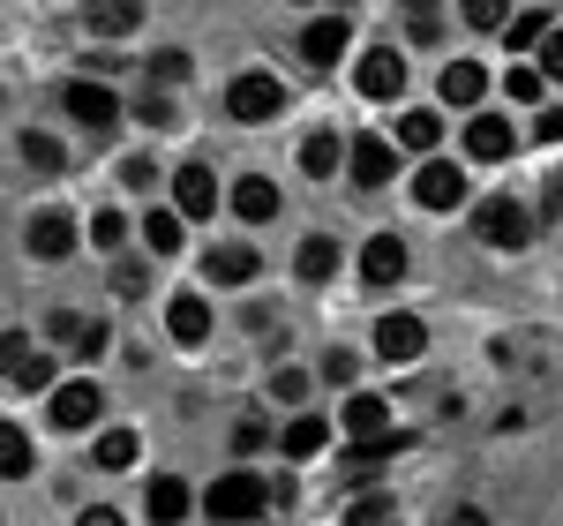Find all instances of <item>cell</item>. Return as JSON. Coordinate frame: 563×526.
<instances>
[{
    "mask_svg": "<svg viewBox=\"0 0 563 526\" xmlns=\"http://www.w3.org/2000/svg\"><path fill=\"white\" fill-rule=\"evenodd\" d=\"M413 196H421L429 211H459V204H466V174H459L451 158H429V166L413 174Z\"/></svg>",
    "mask_w": 563,
    "mask_h": 526,
    "instance_id": "ba28073f",
    "label": "cell"
},
{
    "mask_svg": "<svg viewBox=\"0 0 563 526\" xmlns=\"http://www.w3.org/2000/svg\"><path fill=\"white\" fill-rule=\"evenodd\" d=\"M406 443H413L406 429H390V437H376V443H346V459H339V467H346V482H376Z\"/></svg>",
    "mask_w": 563,
    "mask_h": 526,
    "instance_id": "8fae6325",
    "label": "cell"
},
{
    "mask_svg": "<svg viewBox=\"0 0 563 526\" xmlns=\"http://www.w3.org/2000/svg\"><path fill=\"white\" fill-rule=\"evenodd\" d=\"M346 158H353V143H346L339 129H308V135H301V174H308V180H331Z\"/></svg>",
    "mask_w": 563,
    "mask_h": 526,
    "instance_id": "7c38bea8",
    "label": "cell"
},
{
    "mask_svg": "<svg viewBox=\"0 0 563 526\" xmlns=\"http://www.w3.org/2000/svg\"><path fill=\"white\" fill-rule=\"evenodd\" d=\"M541 143H563V106H541V121H533Z\"/></svg>",
    "mask_w": 563,
    "mask_h": 526,
    "instance_id": "7bdbcfd3",
    "label": "cell"
},
{
    "mask_svg": "<svg viewBox=\"0 0 563 526\" xmlns=\"http://www.w3.org/2000/svg\"><path fill=\"white\" fill-rule=\"evenodd\" d=\"M218 204H233V196L218 188L211 166H180V174H174V211H180V219H211Z\"/></svg>",
    "mask_w": 563,
    "mask_h": 526,
    "instance_id": "5b68a950",
    "label": "cell"
},
{
    "mask_svg": "<svg viewBox=\"0 0 563 526\" xmlns=\"http://www.w3.org/2000/svg\"><path fill=\"white\" fill-rule=\"evenodd\" d=\"M135 121L143 129H174V98H135Z\"/></svg>",
    "mask_w": 563,
    "mask_h": 526,
    "instance_id": "8d00e7d4",
    "label": "cell"
},
{
    "mask_svg": "<svg viewBox=\"0 0 563 526\" xmlns=\"http://www.w3.org/2000/svg\"><path fill=\"white\" fill-rule=\"evenodd\" d=\"M361 278H368V286H390V278H406V241H398V233H376V241L361 249Z\"/></svg>",
    "mask_w": 563,
    "mask_h": 526,
    "instance_id": "ac0fdd59",
    "label": "cell"
},
{
    "mask_svg": "<svg viewBox=\"0 0 563 526\" xmlns=\"http://www.w3.org/2000/svg\"><path fill=\"white\" fill-rule=\"evenodd\" d=\"M84 23H90V31H98V39H129V31H135V23H143V15H135L129 0H113V8H90Z\"/></svg>",
    "mask_w": 563,
    "mask_h": 526,
    "instance_id": "4dcf8cb0",
    "label": "cell"
},
{
    "mask_svg": "<svg viewBox=\"0 0 563 526\" xmlns=\"http://www.w3.org/2000/svg\"><path fill=\"white\" fill-rule=\"evenodd\" d=\"M53 339H60L68 353H84V361H98L113 331H106V324H84V316H68V308H60V316H53Z\"/></svg>",
    "mask_w": 563,
    "mask_h": 526,
    "instance_id": "7402d4cb",
    "label": "cell"
},
{
    "mask_svg": "<svg viewBox=\"0 0 563 526\" xmlns=\"http://www.w3.org/2000/svg\"><path fill=\"white\" fill-rule=\"evenodd\" d=\"M421 347H429V324L421 316H384L376 324V353L384 361H421Z\"/></svg>",
    "mask_w": 563,
    "mask_h": 526,
    "instance_id": "5bb4252c",
    "label": "cell"
},
{
    "mask_svg": "<svg viewBox=\"0 0 563 526\" xmlns=\"http://www.w3.org/2000/svg\"><path fill=\"white\" fill-rule=\"evenodd\" d=\"M271 398H286V406L308 398V376H301V369H278V376H271Z\"/></svg>",
    "mask_w": 563,
    "mask_h": 526,
    "instance_id": "ab89813d",
    "label": "cell"
},
{
    "mask_svg": "<svg viewBox=\"0 0 563 526\" xmlns=\"http://www.w3.org/2000/svg\"><path fill=\"white\" fill-rule=\"evenodd\" d=\"M353 84H361V98H376V106H390V98L406 90V61H398L390 45H376V53H361V68H353Z\"/></svg>",
    "mask_w": 563,
    "mask_h": 526,
    "instance_id": "8992f818",
    "label": "cell"
},
{
    "mask_svg": "<svg viewBox=\"0 0 563 526\" xmlns=\"http://www.w3.org/2000/svg\"><path fill=\"white\" fill-rule=\"evenodd\" d=\"M203 512H211V519H225V526H249V519H263V512H271V489H263L256 474H218V482L203 489Z\"/></svg>",
    "mask_w": 563,
    "mask_h": 526,
    "instance_id": "6da1fadb",
    "label": "cell"
},
{
    "mask_svg": "<svg viewBox=\"0 0 563 526\" xmlns=\"http://www.w3.org/2000/svg\"><path fill=\"white\" fill-rule=\"evenodd\" d=\"M541 76H549V84H563V31L541 45Z\"/></svg>",
    "mask_w": 563,
    "mask_h": 526,
    "instance_id": "ee69618b",
    "label": "cell"
},
{
    "mask_svg": "<svg viewBox=\"0 0 563 526\" xmlns=\"http://www.w3.org/2000/svg\"><path fill=\"white\" fill-rule=\"evenodd\" d=\"M129 241V219L121 211H90V249H121Z\"/></svg>",
    "mask_w": 563,
    "mask_h": 526,
    "instance_id": "836d02e7",
    "label": "cell"
},
{
    "mask_svg": "<svg viewBox=\"0 0 563 526\" xmlns=\"http://www.w3.org/2000/svg\"><path fill=\"white\" fill-rule=\"evenodd\" d=\"M549 211H556V219H563V166H556V174H549Z\"/></svg>",
    "mask_w": 563,
    "mask_h": 526,
    "instance_id": "c3c4849f",
    "label": "cell"
},
{
    "mask_svg": "<svg viewBox=\"0 0 563 526\" xmlns=\"http://www.w3.org/2000/svg\"><path fill=\"white\" fill-rule=\"evenodd\" d=\"M233 211H241L249 226L278 219V180H263V174H241V180H233Z\"/></svg>",
    "mask_w": 563,
    "mask_h": 526,
    "instance_id": "ffe728a7",
    "label": "cell"
},
{
    "mask_svg": "<svg viewBox=\"0 0 563 526\" xmlns=\"http://www.w3.org/2000/svg\"><path fill=\"white\" fill-rule=\"evenodd\" d=\"M323 443H331V429H323V421H316V414H301V421H294V429H286V459H316V451H323Z\"/></svg>",
    "mask_w": 563,
    "mask_h": 526,
    "instance_id": "1f68e13d",
    "label": "cell"
},
{
    "mask_svg": "<svg viewBox=\"0 0 563 526\" xmlns=\"http://www.w3.org/2000/svg\"><path fill=\"white\" fill-rule=\"evenodd\" d=\"M98 406H106V392H98V384H60V392H53V429H90V421H98Z\"/></svg>",
    "mask_w": 563,
    "mask_h": 526,
    "instance_id": "9a60e30c",
    "label": "cell"
},
{
    "mask_svg": "<svg viewBox=\"0 0 563 526\" xmlns=\"http://www.w3.org/2000/svg\"><path fill=\"white\" fill-rule=\"evenodd\" d=\"M203 278H211V286H249V278H256V249H249V241H211V249H203Z\"/></svg>",
    "mask_w": 563,
    "mask_h": 526,
    "instance_id": "30bf717a",
    "label": "cell"
},
{
    "mask_svg": "<svg viewBox=\"0 0 563 526\" xmlns=\"http://www.w3.org/2000/svg\"><path fill=\"white\" fill-rule=\"evenodd\" d=\"M31 467H38V451H31V437L8 421V429H0V474H8V482H23Z\"/></svg>",
    "mask_w": 563,
    "mask_h": 526,
    "instance_id": "4316f807",
    "label": "cell"
},
{
    "mask_svg": "<svg viewBox=\"0 0 563 526\" xmlns=\"http://www.w3.org/2000/svg\"><path fill=\"white\" fill-rule=\"evenodd\" d=\"M8 384L15 392H45L53 384V361L38 347H23V331H8Z\"/></svg>",
    "mask_w": 563,
    "mask_h": 526,
    "instance_id": "e0dca14e",
    "label": "cell"
},
{
    "mask_svg": "<svg viewBox=\"0 0 563 526\" xmlns=\"http://www.w3.org/2000/svg\"><path fill=\"white\" fill-rule=\"evenodd\" d=\"M323 376H331V384H353V353L339 347V353H331V361H323Z\"/></svg>",
    "mask_w": 563,
    "mask_h": 526,
    "instance_id": "bcb514c9",
    "label": "cell"
},
{
    "mask_svg": "<svg viewBox=\"0 0 563 526\" xmlns=\"http://www.w3.org/2000/svg\"><path fill=\"white\" fill-rule=\"evenodd\" d=\"M443 526H459V519H443Z\"/></svg>",
    "mask_w": 563,
    "mask_h": 526,
    "instance_id": "681fc988",
    "label": "cell"
},
{
    "mask_svg": "<svg viewBox=\"0 0 563 526\" xmlns=\"http://www.w3.org/2000/svg\"><path fill=\"white\" fill-rule=\"evenodd\" d=\"M151 76H158V84H180V76H188V53H158Z\"/></svg>",
    "mask_w": 563,
    "mask_h": 526,
    "instance_id": "b9f144b4",
    "label": "cell"
},
{
    "mask_svg": "<svg viewBox=\"0 0 563 526\" xmlns=\"http://www.w3.org/2000/svg\"><path fill=\"white\" fill-rule=\"evenodd\" d=\"M398 143L406 151H435L443 143V121H435L429 106H413V113H398Z\"/></svg>",
    "mask_w": 563,
    "mask_h": 526,
    "instance_id": "484cf974",
    "label": "cell"
},
{
    "mask_svg": "<svg viewBox=\"0 0 563 526\" xmlns=\"http://www.w3.org/2000/svg\"><path fill=\"white\" fill-rule=\"evenodd\" d=\"M166 331H174L180 347H203V339H211V302H203V294H174V302H166Z\"/></svg>",
    "mask_w": 563,
    "mask_h": 526,
    "instance_id": "2e32d148",
    "label": "cell"
},
{
    "mask_svg": "<svg viewBox=\"0 0 563 526\" xmlns=\"http://www.w3.org/2000/svg\"><path fill=\"white\" fill-rule=\"evenodd\" d=\"M466 23L474 31H511V8L504 0H466Z\"/></svg>",
    "mask_w": 563,
    "mask_h": 526,
    "instance_id": "e575fe53",
    "label": "cell"
},
{
    "mask_svg": "<svg viewBox=\"0 0 563 526\" xmlns=\"http://www.w3.org/2000/svg\"><path fill=\"white\" fill-rule=\"evenodd\" d=\"M481 90H488V68H481V61H451L443 84H435V98H451V106H481Z\"/></svg>",
    "mask_w": 563,
    "mask_h": 526,
    "instance_id": "603a6c76",
    "label": "cell"
},
{
    "mask_svg": "<svg viewBox=\"0 0 563 526\" xmlns=\"http://www.w3.org/2000/svg\"><path fill=\"white\" fill-rule=\"evenodd\" d=\"M15 158H23V166H31V174H60V166H68V158H60V143H53V135H15Z\"/></svg>",
    "mask_w": 563,
    "mask_h": 526,
    "instance_id": "83f0119b",
    "label": "cell"
},
{
    "mask_svg": "<svg viewBox=\"0 0 563 526\" xmlns=\"http://www.w3.org/2000/svg\"><path fill=\"white\" fill-rule=\"evenodd\" d=\"M143 512H151V526H180L188 519V482L180 474H158V482L143 489Z\"/></svg>",
    "mask_w": 563,
    "mask_h": 526,
    "instance_id": "d6986e66",
    "label": "cell"
},
{
    "mask_svg": "<svg viewBox=\"0 0 563 526\" xmlns=\"http://www.w3.org/2000/svg\"><path fill=\"white\" fill-rule=\"evenodd\" d=\"M143 241H151V256H174L180 249V211H151V219H143Z\"/></svg>",
    "mask_w": 563,
    "mask_h": 526,
    "instance_id": "d6a6232c",
    "label": "cell"
},
{
    "mask_svg": "<svg viewBox=\"0 0 563 526\" xmlns=\"http://www.w3.org/2000/svg\"><path fill=\"white\" fill-rule=\"evenodd\" d=\"M556 39V15H549V8H519V15H511V45H549Z\"/></svg>",
    "mask_w": 563,
    "mask_h": 526,
    "instance_id": "f1b7e54d",
    "label": "cell"
},
{
    "mask_svg": "<svg viewBox=\"0 0 563 526\" xmlns=\"http://www.w3.org/2000/svg\"><path fill=\"white\" fill-rule=\"evenodd\" d=\"M346 39H353L346 15H316V23L301 31V61L308 68H339V61H346Z\"/></svg>",
    "mask_w": 563,
    "mask_h": 526,
    "instance_id": "52a82bcc",
    "label": "cell"
},
{
    "mask_svg": "<svg viewBox=\"0 0 563 526\" xmlns=\"http://www.w3.org/2000/svg\"><path fill=\"white\" fill-rule=\"evenodd\" d=\"M504 90H511V98H541V90H549V76H541V68H511V76H504Z\"/></svg>",
    "mask_w": 563,
    "mask_h": 526,
    "instance_id": "74e56055",
    "label": "cell"
},
{
    "mask_svg": "<svg viewBox=\"0 0 563 526\" xmlns=\"http://www.w3.org/2000/svg\"><path fill=\"white\" fill-rule=\"evenodd\" d=\"M346 437L353 443L390 437V406H384V398H346Z\"/></svg>",
    "mask_w": 563,
    "mask_h": 526,
    "instance_id": "cb8c5ba5",
    "label": "cell"
},
{
    "mask_svg": "<svg viewBox=\"0 0 563 526\" xmlns=\"http://www.w3.org/2000/svg\"><path fill=\"white\" fill-rule=\"evenodd\" d=\"M225 113H233L241 129L278 121V113H286V84H278V76H263V68H249V76H233V90H225Z\"/></svg>",
    "mask_w": 563,
    "mask_h": 526,
    "instance_id": "7a4b0ae2",
    "label": "cell"
},
{
    "mask_svg": "<svg viewBox=\"0 0 563 526\" xmlns=\"http://www.w3.org/2000/svg\"><path fill=\"white\" fill-rule=\"evenodd\" d=\"M76 526H121V512H106V504H90V512H84Z\"/></svg>",
    "mask_w": 563,
    "mask_h": 526,
    "instance_id": "7dc6e473",
    "label": "cell"
},
{
    "mask_svg": "<svg viewBox=\"0 0 563 526\" xmlns=\"http://www.w3.org/2000/svg\"><path fill=\"white\" fill-rule=\"evenodd\" d=\"M60 106H68L84 129H113V121H121V98H113L106 84H68V90H60Z\"/></svg>",
    "mask_w": 563,
    "mask_h": 526,
    "instance_id": "4fadbf2b",
    "label": "cell"
},
{
    "mask_svg": "<svg viewBox=\"0 0 563 526\" xmlns=\"http://www.w3.org/2000/svg\"><path fill=\"white\" fill-rule=\"evenodd\" d=\"M346 526H398V512H390V496H361L346 512Z\"/></svg>",
    "mask_w": 563,
    "mask_h": 526,
    "instance_id": "d590c367",
    "label": "cell"
},
{
    "mask_svg": "<svg viewBox=\"0 0 563 526\" xmlns=\"http://www.w3.org/2000/svg\"><path fill=\"white\" fill-rule=\"evenodd\" d=\"M511 143H519V129H511L504 113H474V121H466V158H481V166L511 158Z\"/></svg>",
    "mask_w": 563,
    "mask_h": 526,
    "instance_id": "9c48e42d",
    "label": "cell"
},
{
    "mask_svg": "<svg viewBox=\"0 0 563 526\" xmlns=\"http://www.w3.org/2000/svg\"><path fill=\"white\" fill-rule=\"evenodd\" d=\"M121 180H129V188H151V180H158V166H151V158H129V166H121Z\"/></svg>",
    "mask_w": 563,
    "mask_h": 526,
    "instance_id": "f6af8a7d",
    "label": "cell"
},
{
    "mask_svg": "<svg viewBox=\"0 0 563 526\" xmlns=\"http://www.w3.org/2000/svg\"><path fill=\"white\" fill-rule=\"evenodd\" d=\"M406 31H413L421 45H435V31H443V15H435V8H413V15H406Z\"/></svg>",
    "mask_w": 563,
    "mask_h": 526,
    "instance_id": "60d3db41",
    "label": "cell"
},
{
    "mask_svg": "<svg viewBox=\"0 0 563 526\" xmlns=\"http://www.w3.org/2000/svg\"><path fill=\"white\" fill-rule=\"evenodd\" d=\"M474 233L488 241V249H526V241H533V211H526L519 196H488L481 219H474Z\"/></svg>",
    "mask_w": 563,
    "mask_h": 526,
    "instance_id": "3957f363",
    "label": "cell"
},
{
    "mask_svg": "<svg viewBox=\"0 0 563 526\" xmlns=\"http://www.w3.org/2000/svg\"><path fill=\"white\" fill-rule=\"evenodd\" d=\"M294 271H301L308 286H323V278L339 271V241H331V233H308V241H301V256H294Z\"/></svg>",
    "mask_w": 563,
    "mask_h": 526,
    "instance_id": "d4e9b609",
    "label": "cell"
},
{
    "mask_svg": "<svg viewBox=\"0 0 563 526\" xmlns=\"http://www.w3.org/2000/svg\"><path fill=\"white\" fill-rule=\"evenodd\" d=\"M143 286H151V271H143V263H113V294H143Z\"/></svg>",
    "mask_w": 563,
    "mask_h": 526,
    "instance_id": "f35d334b",
    "label": "cell"
},
{
    "mask_svg": "<svg viewBox=\"0 0 563 526\" xmlns=\"http://www.w3.org/2000/svg\"><path fill=\"white\" fill-rule=\"evenodd\" d=\"M346 174H353V188H384L390 180V143L384 135H361L353 158H346Z\"/></svg>",
    "mask_w": 563,
    "mask_h": 526,
    "instance_id": "44dd1931",
    "label": "cell"
},
{
    "mask_svg": "<svg viewBox=\"0 0 563 526\" xmlns=\"http://www.w3.org/2000/svg\"><path fill=\"white\" fill-rule=\"evenodd\" d=\"M76 241H84V226L68 219V211H31V226H23V249H31L38 263L76 256Z\"/></svg>",
    "mask_w": 563,
    "mask_h": 526,
    "instance_id": "277c9868",
    "label": "cell"
},
{
    "mask_svg": "<svg viewBox=\"0 0 563 526\" xmlns=\"http://www.w3.org/2000/svg\"><path fill=\"white\" fill-rule=\"evenodd\" d=\"M90 459H98L106 474H121V467H135V437H129V429H106V437L90 443Z\"/></svg>",
    "mask_w": 563,
    "mask_h": 526,
    "instance_id": "f546056e",
    "label": "cell"
}]
</instances>
